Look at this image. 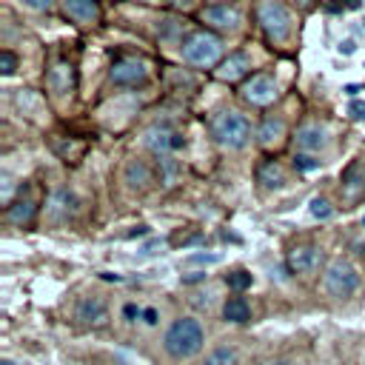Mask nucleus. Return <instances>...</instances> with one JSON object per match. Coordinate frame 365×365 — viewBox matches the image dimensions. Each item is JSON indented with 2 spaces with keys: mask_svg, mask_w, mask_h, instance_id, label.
Returning <instances> with one entry per match:
<instances>
[{
  "mask_svg": "<svg viewBox=\"0 0 365 365\" xmlns=\"http://www.w3.org/2000/svg\"><path fill=\"white\" fill-rule=\"evenodd\" d=\"M205 342V331L200 325V319L194 317H180L168 325L165 336H163V348L171 359H191L202 351Z\"/></svg>",
  "mask_w": 365,
  "mask_h": 365,
  "instance_id": "1",
  "label": "nucleus"
},
{
  "mask_svg": "<svg viewBox=\"0 0 365 365\" xmlns=\"http://www.w3.org/2000/svg\"><path fill=\"white\" fill-rule=\"evenodd\" d=\"M211 131L222 148H242L251 140V125L240 111H220L211 120Z\"/></svg>",
  "mask_w": 365,
  "mask_h": 365,
  "instance_id": "2",
  "label": "nucleus"
},
{
  "mask_svg": "<svg viewBox=\"0 0 365 365\" xmlns=\"http://www.w3.org/2000/svg\"><path fill=\"white\" fill-rule=\"evenodd\" d=\"M182 57L191 66H214L222 57V40L211 31H194L182 40Z\"/></svg>",
  "mask_w": 365,
  "mask_h": 365,
  "instance_id": "3",
  "label": "nucleus"
},
{
  "mask_svg": "<svg viewBox=\"0 0 365 365\" xmlns=\"http://www.w3.org/2000/svg\"><path fill=\"white\" fill-rule=\"evenodd\" d=\"M322 285H325V291L334 299H345V297H351L359 288V271L348 259H342V257L339 259H331L328 268H325Z\"/></svg>",
  "mask_w": 365,
  "mask_h": 365,
  "instance_id": "4",
  "label": "nucleus"
},
{
  "mask_svg": "<svg viewBox=\"0 0 365 365\" xmlns=\"http://www.w3.org/2000/svg\"><path fill=\"white\" fill-rule=\"evenodd\" d=\"M257 23L271 40H285L291 31V11L285 9L282 0H259L257 3Z\"/></svg>",
  "mask_w": 365,
  "mask_h": 365,
  "instance_id": "5",
  "label": "nucleus"
},
{
  "mask_svg": "<svg viewBox=\"0 0 365 365\" xmlns=\"http://www.w3.org/2000/svg\"><path fill=\"white\" fill-rule=\"evenodd\" d=\"M240 94H242V100H248L251 106H268V103L277 100L279 88H277V80H274L271 74H254V77H248V80L242 83Z\"/></svg>",
  "mask_w": 365,
  "mask_h": 365,
  "instance_id": "6",
  "label": "nucleus"
},
{
  "mask_svg": "<svg viewBox=\"0 0 365 365\" xmlns=\"http://www.w3.org/2000/svg\"><path fill=\"white\" fill-rule=\"evenodd\" d=\"M108 77H111L114 86H140L148 77V66L137 57H120V60L111 63Z\"/></svg>",
  "mask_w": 365,
  "mask_h": 365,
  "instance_id": "7",
  "label": "nucleus"
},
{
  "mask_svg": "<svg viewBox=\"0 0 365 365\" xmlns=\"http://www.w3.org/2000/svg\"><path fill=\"white\" fill-rule=\"evenodd\" d=\"M74 319L86 328H100L108 322V305L103 297H83L74 308Z\"/></svg>",
  "mask_w": 365,
  "mask_h": 365,
  "instance_id": "8",
  "label": "nucleus"
},
{
  "mask_svg": "<svg viewBox=\"0 0 365 365\" xmlns=\"http://www.w3.org/2000/svg\"><path fill=\"white\" fill-rule=\"evenodd\" d=\"M143 143H145L157 157H163V154L177 151V148L182 145V137H180V131H174L171 125H151V128L145 131Z\"/></svg>",
  "mask_w": 365,
  "mask_h": 365,
  "instance_id": "9",
  "label": "nucleus"
},
{
  "mask_svg": "<svg viewBox=\"0 0 365 365\" xmlns=\"http://www.w3.org/2000/svg\"><path fill=\"white\" fill-rule=\"evenodd\" d=\"M319 259H322V251H319L317 245L305 242V245H294V248L288 251L285 265H288L291 274H308V271H314V268L319 265Z\"/></svg>",
  "mask_w": 365,
  "mask_h": 365,
  "instance_id": "10",
  "label": "nucleus"
},
{
  "mask_svg": "<svg viewBox=\"0 0 365 365\" xmlns=\"http://www.w3.org/2000/svg\"><path fill=\"white\" fill-rule=\"evenodd\" d=\"M294 143H297L299 151L314 154V151H319V148L328 145V131H325V125H319V123H302V125L297 128Z\"/></svg>",
  "mask_w": 365,
  "mask_h": 365,
  "instance_id": "11",
  "label": "nucleus"
},
{
  "mask_svg": "<svg viewBox=\"0 0 365 365\" xmlns=\"http://www.w3.org/2000/svg\"><path fill=\"white\" fill-rule=\"evenodd\" d=\"M202 20L214 29H237L240 26V9L231 3H211L202 9Z\"/></svg>",
  "mask_w": 365,
  "mask_h": 365,
  "instance_id": "12",
  "label": "nucleus"
},
{
  "mask_svg": "<svg viewBox=\"0 0 365 365\" xmlns=\"http://www.w3.org/2000/svg\"><path fill=\"white\" fill-rule=\"evenodd\" d=\"M48 88L57 94V97H66L74 91V66L60 60L48 68Z\"/></svg>",
  "mask_w": 365,
  "mask_h": 365,
  "instance_id": "13",
  "label": "nucleus"
},
{
  "mask_svg": "<svg viewBox=\"0 0 365 365\" xmlns=\"http://www.w3.org/2000/svg\"><path fill=\"white\" fill-rule=\"evenodd\" d=\"M123 180H125L128 188L143 191V188H148V185L154 182V171H151L148 163H143V160H128L125 168H123Z\"/></svg>",
  "mask_w": 365,
  "mask_h": 365,
  "instance_id": "14",
  "label": "nucleus"
},
{
  "mask_svg": "<svg viewBox=\"0 0 365 365\" xmlns=\"http://www.w3.org/2000/svg\"><path fill=\"white\" fill-rule=\"evenodd\" d=\"M63 11L77 23H97L103 14L97 0H63Z\"/></svg>",
  "mask_w": 365,
  "mask_h": 365,
  "instance_id": "15",
  "label": "nucleus"
},
{
  "mask_svg": "<svg viewBox=\"0 0 365 365\" xmlns=\"http://www.w3.org/2000/svg\"><path fill=\"white\" fill-rule=\"evenodd\" d=\"M77 197L68 191V188H57L51 197H48V217L51 220H66L77 211Z\"/></svg>",
  "mask_w": 365,
  "mask_h": 365,
  "instance_id": "16",
  "label": "nucleus"
},
{
  "mask_svg": "<svg viewBox=\"0 0 365 365\" xmlns=\"http://www.w3.org/2000/svg\"><path fill=\"white\" fill-rule=\"evenodd\" d=\"M251 68V60H248V54H242V51H237V54H228L222 63H220V68H217V77L220 80H240L245 71Z\"/></svg>",
  "mask_w": 365,
  "mask_h": 365,
  "instance_id": "17",
  "label": "nucleus"
},
{
  "mask_svg": "<svg viewBox=\"0 0 365 365\" xmlns=\"http://www.w3.org/2000/svg\"><path fill=\"white\" fill-rule=\"evenodd\" d=\"M282 134H285V123H282L279 117H265L262 125L257 128V140H259V145H265V148L277 145V143L282 140Z\"/></svg>",
  "mask_w": 365,
  "mask_h": 365,
  "instance_id": "18",
  "label": "nucleus"
},
{
  "mask_svg": "<svg viewBox=\"0 0 365 365\" xmlns=\"http://www.w3.org/2000/svg\"><path fill=\"white\" fill-rule=\"evenodd\" d=\"M257 180H259L265 188H282V185H285V171H282V165H279L277 160H265V163L259 165V171H257Z\"/></svg>",
  "mask_w": 365,
  "mask_h": 365,
  "instance_id": "19",
  "label": "nucleus"
},
{
  "mask_svg": "<svg viewBox=\"0 0 365 365\" xmlns=\"http://www.w3.org/2000/svg\"><path fill=\"white\" fill-rule=\"evenodd\" d=\"M222 319L225 322H234V325H242L251 319V305L242 299V297H231L225 305H222Z\"/></svg>",
  "mask_w": 365,
  "mask_h": 365,
  "instance_id": "20",
  "label": "nucleus"
},
{
  "mask_svg": "<svg viewBox=\"0 0 365 365\" xmlns=\"http://www.w3.org/2000/svg\"><path fill=\"white\" fill-rule=\"evenodd\" d=\"M34 211H37V205H34V200H31V197H20L17 202L6 205V217H9V222H14V225L29 222V220L34 217Z\"/></svg>",
  "mask_w": 365,
  "mask_h": 365,
  "instance_id": "21",
  "label": "nucleus"
},
{
  "mask_svg": "<svg viewBox=\"0 0 365 365\" xmlns=\"http://www.w3.org/2000/svg\"><path fill=\"white\" fill-rule=\"evenodd\" d=\"M342 188H345L348 197H354V194H359V191L365 188V177H362V165H359V163H354V165L342 174Z\"/></svg>",
  "mask_w": 365,
  "mask_h": 365,
  "instance_id": "22",
  "label": "nucleus"
},
{
  "mask_svg": "<svg viewBox=\"0 0 365 365\" xmlns=\"http://www.w3.org/2000/svg\"><path fill=\"white\" fill-rule=\"evenodd\" d=\"M202 365H240V356H237V348L231 345H217Z\"/></svg>",
  "mask_w": 365,
  "mask_h": 365,
  "instance_id": "23",
  "label": "nucleus"
},
{
  "mask_svg": "<svg viewBox=\"0 0 365 365\" xmlns=\"http://www.w3.org/2000/svg\"><path fill=\"white\" fill-rule=\"evenodd\" d=\"M160 168H163V182H165V185H174L177 177H180V171H182L180 160L171 157V154H163V157H160Z\"/></svg>",
  "mask_w": 365,
  "mask_h": 365,
  "instance_id": "24",
  "label": "nucleus"
},
{
  "mask_svg": "<svg viewBox=\"0 0 365 365\" xmlns=\"http://www.w3.org/2000/svg\"><path fill=\"white\" fill-rule=\"evenodd\" d=\"M225 282H228V288L231 291H245V288H251V274L248 271H242V268H237V271H231L228 277H225Z\"/></svg>",
  "mask_w": 365,
  "mask_h": 365,
  "instance_id": "25",
  "label": "nucleus"
},
{
  "mask_svg": "<svg viewBox=\"0 0 365 365\" xmlns=\"http://www.w3.org/2000/svg\"><path fill=\"white\" fill-rule=\"evenodd\" d=\"M308 211H311L317 220H328V217L334 214V208H331V202H328L325 197H314L311 205H308Z\"/></svg>",
  "mask_w": 365,
  "mask_h": 365,
  "instance_id": "26",
  "label": "nucleus"
},
{
  "mask_svg": "<svg viewBox=\"0 0 365 365\" xmlns=\"http://www.w3.org/2000/svg\"><path fill=\"white\" fill-rule=\"evenodd\" d=\"M294 165H297V171H317L319 168V160L314 154L299 151V154H294Z\"/></svg>",
  "mask_w": 365,
  "mask_h": 365,
  "instance_id": "27",
  "label": "nucleus"
},
{
  "mask_svg": "<svg viewBox=\"0 0 365 365\" xmlns=\"http://www.w3.org/2000/svg\"><path fill=\"white\" fill-rule=\"evenodd\" d=\"M14 68H17V57H14V51L3 48V51H0V71H3V74H11Z\"/></svg>",
  "mask_w": 365,
  "mask_h": 365,
  "instance_id": "28",
  "label": "nucleus"
},
{
  "mask_svg": "<svg viewBox=\"0 0 365 365\" xmlns=\"http://www.w3.org/2000/svg\"><path fill=\"white\" fill-rule=\"evenodd\" d=\"M188 265H194V262H202V265H211V262H220V257L217 254H191L188 259H185Z\"/></svg>",
  "mask_w": 365,
  "mask_h": 365,
  "instance_id": "29",
  "label": "nucleus"
},
{
  "mask_svg": "<svg viewBox=\"0 0 365 365\" xmlns=\"http://www.w3.org/2000/svg\"><path fill=\"white\" fill-rule=\"evenodd\" d=\"M348 111H351L354 120H365V100H351Z\"/></svg>",
  "mask_w": 365,
  "mask_h": 365,
  "instance_id": "30",
  "label": "nucleus"
},
{
  "mask_svg": "<svg viewBox=\"0 0 365 365\" xmlns=\"http://www.w3.org/2000/svg\"><path fill=\"white\" fill-rule=\"evenodd\" d=\"M51 3H54V0H23V6H29V9H34V11H48Z\"/></svg>",
  "mask_w": 365,
  "mask_h": 365,
  "instance_id": "31",
  "label": "nucleus"
},
{
  "mask_svg": "<svg viewBox=\"0 0 365 365\" xmlns=\"http://www.w3.org/2000/svg\"><path fill=\"white\" fill-rule=\"evenodd\" d=\"M9 200H11V180L3 177V202H9Z\"/></svg>",
  "mask_w": 365,
  "mask_h": 365,
  "instance_id": "32",
  "label": "nucleus"
},
{
  "mask_svg": "<svg viewBox=\"0 0 365 365\" xmlns=\"http://www.w3.org/2000/svg\"><path fill=\"white\" fill-rule=\"evenodd\" d=\"M143 317H145V322H148V325H154V322H157V311H154V308H145V311H143Z\"/></svg>",
  "mask_w": 365,
  "mask_h": 365,
  "instance_id": "33",
  "label": "nucleus"
},
{
  "mask_svg": "<svg viewBox=\"0 0 365 365\" xmlns=\"http://www.w3.org/2000/svg\"><path fill=\"white\" fill-rule=\"evenodd\" d=\"M140 314H143V311H140L137 305H125V317H128V319H134V317H140Z\"/></svg>",
  "mask_w": 365,
  "mask_h": 365,
  "instance_id": "34",
  "label": "nucleus"
},
{
  "mask_svg": "<svg viewBox=\"0 0 365 365\" xmlns=\"http://www.w3.org/2000/svg\"><path fill=\"white\" fill-rule=\"evenodd\" d=\"M339 48H342V51H345V54H351V51H354V40H345V43H342V46H339Z\"/></svg>",
  "mask_w": 365,
  "mask_h": 365,
  "instance_id": "35",
  "label": "nucleus"
},
{
  "mask_svg": "<svg viewBox=\"0 0 365 365\" xmlns=\"http://www.w3.org/2000/svg\"><path fill=\"white\" fill-rule=\"evenodd\" d=\"M202 277H205V274H202V271H197V274H188V277H185V282H197V279H202Z\"/></svg>",
  "mask_w": 365,
  "mask_h": 365,
  "instance_id": "36",
  "label": "nucleus"
},
{
  "mask_svg": "<svg viewBox=\"0 0 365 365\" xmlns=\"http://www.w3.org/2000/svg\"><path fill=\"white\" fill-rule=\"evenodd\" d=\"M345 91H348V94H351V97H354V100H356V91H359V86H348V88H345Z\"/></svg>",
  "mask_w": 365,
  "mask_h": 365,
  "instance_id": "37",
  "label": "nucleus"
},
{
  "mask_svg": "<svg viewBox=\"0 0 365 365\" xmlns=\"http://www.w3.org/2000/svg\"><path fill=\"white\" fill-rule=\"evenodd\" d=\"M265 365H291L288 359H274V362H265Z\"/></svg>",
  "mask_w": 365,
  "mask_h": 365,
  "instance_id": "38",
  "label": "nucleus"
},
{
  "mask_svg": "<svg viewBox=\"0 0 365 365\" xmlns=\"http://www.w3.org/2000/svg\"><path fill=\"white\" fill-rule=\"evenodd\" d=\"M148 3H154V0H148Z\"/></svg>",
  "mask_w": 365,
  "mask_h": 365,
  "instance_id": "39",
  "label": "nucleus"
},
{
  "mask_svg": "<svg viewBox=\"0 0 365 365\" xmlns=\"http://www.w3.org/2000/svg\"><path fill=\"white\" fill-rule=\"evenodd\" d=\"M362 222H365V220H362Z\"/></svg>",
  "mask_w": 365,
  "mask_h": 365,
  "instance_id": "40",
  "label": "nucleus"
}]
</instances>
